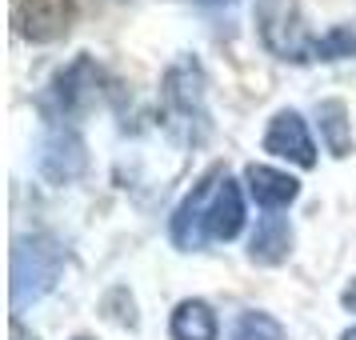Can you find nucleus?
<instances>
[{
  "label": "nucleus",
  "instance_id": "7ed1b4c3",
  "mask_svg": "<svg viewBox=\"0 0 356 340\" xmlns=\"http://www.w3.org/2000/svg\"><path fill=\"white\" fill-rule=\"evenodd\" d=\"M65 273V248L49 232L17 236L13 241V312H24L29 305L44 300Z\"/></svg>",
  "mask_w": 356,
  "mask_h": 340
},
{
  "label": "nucleus",
  "instance_id": "9b49d317",
  "mask_svg": "<svg viewBox=\"0 0 356 340\" xmlns=\"http://www.w3.org/2000/svg\"><path fill=\"white\" fill-rule=\"evenodd\" d=\"M168 332L172 340H216L220 337V321L212 312L209 300H180L172 308V321H168Z\"/></svg>",
  "mask_w": 356,
  "mask_h": 340
},
{
  "label": "nucleus",
  "instance_id": "f03ea898",
  "mask_svg": "<svg viewBox=\"0 0 356 340\" xmlns=\"http://www.w3.org/2000/svg\"><path fill=\"white\" fill-rule=\"evenodd\" d=\"M161 120L180 145H204L212 132L209 120V76L196 56H180L161 76Z\"/></svg>",
  "mask_w": 356,
  "mask_h": 340
},
{
  "label": "nucleus",
  "instance_id": "0eeeda50",
  "mask_svg": "<svg viewBox=\"0 0 356 340\" xmlns=\"http://www.w3.org/2000/svg\"><path fill=\"white\" fill-rule=\"evenodd\" d=\"M264 152H273V156H280V161H292L296 168H316L312 132H308V120L296 113V108H280V113L268 120Z\"/></svg>",
  "mask_w": 356,
  "mask_h": 340
},
{
  "label": "nucleus",
  "instance_id": "20e7f679",
  "mask_svg": "<svg viewBox=\"0 0 356 340\" xmlns=\"http://www.w3.org/2000/svg\"><path fill=\"white\" fill-rule=\"evenodd\" d=\"M100 81H104V76H100V65L88 52H81L72 65L60 68V72L44 84L36 108L49 116L52 124H72L76 116H84L100 100Z\"/></svg>",
  "mask_w": 356,
  "mask_h": 340
},
{
  "label": "nucleus",
  "instance_id": "9d476101",
  "mask_svg": "<svg viewBox=\"0 0 356 340\" xmlns=\"http://www.w3.org/2000/svg\"><path fill=\"white\" fill-rule=\"evenodd\" d=\"M292 252V225L284 216H260L257 220V232L248 241V260L260 264V268H276L284 264Z\"/></svg>",
  "mask_w": 356,
  "mask_h": 340
},
{
  "label": "nucleus",
  "instance_id": "a211bd4d",
  "mask_svg": "<svg viewBox=\"0 0 356 340\" xmlns=\"http://www.w3.org/2000/svg\"><path fill=\"white\" fill-rule=\"evenodd\" d=\"M340 340H356V324H353V328H348V332H344Z\"/></svg>",
  "mask_w": 356,
  "mask_h": 340
},
{
  "label": "nucleus",
  "instance_id": "2eb2a0df",
  "mask_svg": "<svg viewBox=\"0 0 356 340\" xmlns=\"http://www.w3.org/2000/svg\"><path fill=\"white\" fill-rule=\"evenodd\" d=\"M340 305L348 308V312H356V276L344 284V292H340Z\"/></svg>",
  "mask_w": 356,
  "mask_h": 340
},
{
  "label": "nucleus",
  "instance_id": "f3484780",
  "mask_svg": "<svg viewBox=\"0 0 356 340\" xmlns=\"http://www.w3.org/2000/svg\"><path fill=\"white\" fill-rule=\"evenodd\" d=\"M196 4H209V8H232V4H241V0H196Z\"/></svg>",
  "mask_w": 356,
  "mask_h": 340
},
{
  "label": "nucleus",
  "instance_id": "f257e3e1",
  "mask_svg": "<svg viewBox=\"0 0 356 340\" xmlns=\"http://www.w3.org/2000/svg\"><path fill=\"white\" fill-rule=\"evenodd\" d=\"M244 228V193L241 184L216 164L193 184V193L184 196L172 212V244L184 252H196L209 241H236Z\"/></svg>",
  "mask_w": 356,
  "mask_h": 340
},
{
  "label": "nucleus",
  "instance_id": "423d86ee",
  "mask_svg": "<svg viewBox=\"0 0 356 340\" xmlns=\"http://www.w3.org/2000/svg\"><path fill=\"white\" fill-rule=\"evenodd\" d=\"M257 29L260 40L268 44V52H276L280 60H308L312 56V40H308L296 0H260L257 4Z\"/></svg>",
  "mask_w": 356,
  "mask_h": 340
},
{
  "label": "nucleus",
  "instance_id": "ddd939ff",
  "mask_svg": "<svg viewBox=\"0 0 356 340\" xmlns=\"http://www.w3.org/2000/svg\"><path fill=\"white\" fill-rule=\"evenodd\" d=\"M356 56V29L353 24H332L324 36L312 40V60H344Z\"/></svg>",
  "mask_w": 356,
  "mask_h": 340
},
{
  "label": "nucleus",
  "instance_id": "1a4fd4ad",
  "mask_svg": "<svg viewBox=\"0 0 356 340\" xmlns=\"http://www.w3.org/2000/svg\"><path fill=\"white\" fill-rule=\"evenodd\" d=\"M244 184H248V196L264 212L289 209L292 200L300 196V180L289 177V172H280V168H268V164H248L244 168Z\"/></svg>",
  "mask_w": 356,
  "mask_h": 340
},
{
  "label": "nucleus",
  "instance_id": "f8f14e48",
  "mask_svg": "<svg viewBox=\"0 0 356 340\" xmlns=\"http://www.w3.org/2000/svg\"><path fill=\"white\" fill-rule=\"evenodd\" d=\"M316 124H321V140L332 156H348L353 152V120H348V104L344 100H321L316 104Z\"/></svg>",
  "mask_w": 356,
  "mask_h": 340
},
{
  "label": "nucleus",
  "instance_id": "dca6fc26",
  "mask_svg": "<svg viewBox=\"0 0 356 340\" xmlns=\"http://www.w3.org/2000/svg\"><path fill=\"white\" fill-rule=\"evenodd\" d=\"M13 340H36L33 332H24V324L20 321H13Z\"/></svg>",
  "mask_w": 356,
  "mask_h": 340
},
{
  "label": "nucleus",
  "instance_id": "6e6552de",
  "mask_svg": "<svg viewBox=\"0 0 356 340\" xmlns=\"http://www.w3.org/2000/svg\"><path fill=\"white\" fill-rule=\"evenodd\" d=\"M17 29L29 40H56L72 29V0H24L17 8Z\"/></svg>",
  "mask_w": 356,
  "mask_h": 340
},
{
  "label": "nucleus",
  "instance_id": "4468645a",
  "mask_svg": "<svg viewBox=\"0 0 356 340\" xmlns=\"http://www.w3.org/2000/svg\"><path fill=\"white\" fill-rule=\"evenodd\" d=\"M232 340H284V328L268 312H244L232 324Z\"/></svg>",
  "mask_w": 356,
  "mask_h": 340
},
{
  "label": "nucleus",
  "instance_id": "6ab92c4d",
  "mask_svg": "<svg viewBox=\"0 0 356 340\" xmlns=\"http://www.w3.org/2000/svg\"><path fill=\"white\" fill-rule=\"evenodd\" d=\"M76 340H88V337H76Z\"/></svg>",
  "mask_w": 356,
  "mask_h": 340
},
{
  "label": "nucleus",
  "instance_id": "39448f33",
  "mask_svg": "<svg viewBox=\"0 0 356 340\" xmlns=\"http://www.w3.org/2000/svg\"><path fill=\"white\" fill-rule=\"evenodd\" d=\"M88 168V145L72 124H49L40 145H36V172L49 184H72Z\"/></svg>",
  "mask_w": 356,
  "mask_h": 340
}]
</instances>
